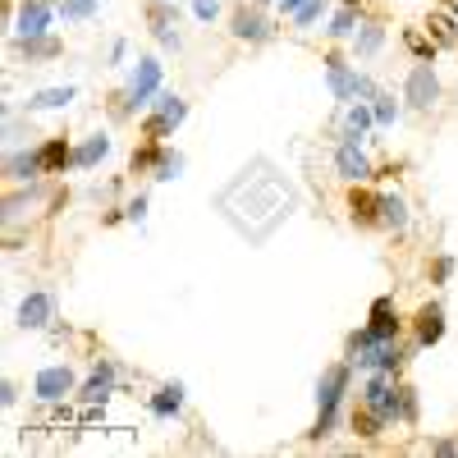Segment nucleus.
<instances>
[{"label":"nucleus","instance_id":"nucleus-1","mask_svg":"<svg viewBox=\"0 0 458 458\" xmlns=\"http://www.w3.org/2000/svg\"><path fill=\"white\" fill-rule=\"evenodd\" d=\"M216 211L234 225L252 248H261V243H271V234L298 211V188L280 174L276 161L252 157L216 193Z\"/></svg>","mask_w":458,"mask_h":458},{"label":"nucleus","instance_id":"nucleus-2","mask_svg":"<svg viewBox=\"0 0 458 458\" xmlns=\"http://www.w3.org/2000/svg\"><path fill=\"white\" fill-rule=\"evenodd\" d=\"M362 408H371L380 422H412V417H417V399H412V390L394 386V376H390V371H371L367 390H362Z\"/></svg>","mask_w":458,"mask_h":458},{"label":"nucleus","instance_id":"nucleus-3","mask_svg":"<svg viewBox=\"0 0 458 458\" xmlns=\"http://www.w3.org/2000/svg\"><path fill=\"white\" fill-rule=\"evenodd\" d=\"M349 380H353V371L344 367V362H335V367H326L321 371V380H317V427H312V440H321V436H330L335 431V422H339V408H344V394H349Z\"/></svg>","mask_w":458,"mask_h":458},{"label":"nucleus","instance_id":"nucleus-4","mask_svg":"<svg viewBox=\"0 0 458 458\" xmlns=\"http://www.w3.org/2000/svg\"><path fill=\"white\" fill-rule=\"evenodd\" d=\"M326 88H330V97H335L339 106H349V101H371V97H376V83L367 79V73H358L349 60H339V55L326 60Z\"/></svg>","mask_w":458,"mask_h":458},{"label":"nucleus","instance_id":"nucleus-5","mask_svg":"<svg viewBox=\"0 0 458 458\" xmlns=\"http://www.w3.org/2000/svg\"><path fill=\"white\" fill-rule=\"evenodd\" d=\"M349 353H353V367H362V371H399L403 367V349H399V339H390V344H376V339H362V330L349 339Z\"/></svg>","mask_w":458,"mask_h":458},{"label":"nucleus","instance_id":"nucleus-6","mask_svg":"<svg viewBox=\"0 0 458 458\" xmlns=\"http://www.w3.org/2000/svg\"><path fill=\"white\" fill-rule=\"evenodd\" d=\"M157 92H161V60H157V55H142V60L133 64V73H129L124 101H129V110H138V106L157 101Z\"/></svg>","mask_w":458,"mask_h":458},{"label":"nucleus","instance_id":"nucleus-7","mask_svg":"<svg viewBox=\"0 0 458 458\" xmlns=\"http://www.w3.org/2000/svg\"><path fill=\"white\" fill-rule=\"evenodd\" d=\"M151 106H157V114L147 120V138H151V142H165V138L188 120V101L174 97V92H157V101H151Z\"/></svg>","mask_w":458,"mask_h":458},{"label":"nucleus","instance_id":"nucleus-8","mask_svg":"<svg viewBox=\"0 0 458 458\" xmlns=\"http://www.w3.org/2000/svg\"><path fill=\"white\" fill-rule=\"evenodd\" d=\"M403 101H408L412 110H431V106L440 101V79H436L431 60H422V64L408 69V79H403Z\"/></svg>","mask_w":458,"mask_h":458},{"label":"nucleus","instance_id":"nucleus-9","mask_svg":"<svg viewBox=\"0 0 458 458\" xmlns=\"http://www.w3.org/2000/svg\"><path fill=\"white\" fill-rule=\"evenodd\" d=\"M55 14H60L55 0H23L19 5V37H47Z\"/></svg>","mask_w":458,"mask_h":458},{"label":"nucleus","instance_id":"nucleus-10","mask_svg":"<svg viewBox=\"0 0 458 458\" xmlns=\"http://www.w3.org/2000/svg\"><path fill=\"white\" fill-rule=\"evenodd\" d=\"M335 170H339V179H349V183H367V179L376 174V170H371V157L362 151V142H339Z\"/></svg>","mask_w":458,"mask_h":458},{"label":"nucleus","instance_id":"nucleus-11","mask_svg":"<svg viewBox=\"0 0 458 458\" xmlns=\"http://www.w3.org/2000/svg\"><path fill=\"white\" fill-rule=\"evenodd\" d=\"M32 394L42 403H60L64 394H73V371L69 367H42L32 376Z\"/></svg>","mask_w":458,"mask_h":458},{"label":"nucleus","instance_id":"nucleus-12","mask_svg":"<svg viewBox=\"0 0 458 458\" xmlns=\"http://www.w3.org/2000/svg\"><path fill=\"white\" fill-rule=\"evenodd\" d=\"M51 321H55V293L32 289V293L19 302V326H23V330H42V326H51Z\"/></svg>","mask_w":458,"mask_h":458},{"label":"nucleus","instance_id":"nucleus-13","mask_svg":"<svg viewBox=\"0 0 458 458\" xmlns=\"http://www.w3.org/2000/svg\"><path fill=\"white\" fill-rule=\"evenodd\" d=\"M362 339H376V344L399 339V312H394V298H376V302H371V321H367Z\"/></svg>","mask_w":458,"mask_h":458},{"label":"nucleus","instance_id":"nucleus-14","mask_svg":"<svg viewBox=\"0 0 458 458\" xmlns=\"http://www.w3.org/2000/svg\"><path fill=\"white\" fill-rule=\"evenodd\" d=\"M229 32H234L239 37V42H271V23H266L261 19V10L252 5H239L234 14H229Z\"/></svg>","mask_w":458,"mask_h":458},{"label":"nucleus","instance_id":"nucleus-15","mask_svg":"<svg viewBox=\"0 0 458 458\" xmlns=\"http://www.w3.org/2000/svg\"><path fill=\"white\" fill-rule=\"evenodd\" d=\"M37 174H47V170H42V157H37V151L10 147V157H5V179H10V183H32Z\"/></svg>","mask_w":458,"mask_h":458},{"label":"nucleus","instance_id":"nucleus-16","mask_svg":"<svg viewBox=\"0 0 458 458\" xmlns=\"http://www.w3.org/2000/svg\"><path fill=\"white\" fill-rule=\"evenodd\" d=\"M362 28V5H358V0H344V5L330 14V37H335V42H353V32Z\"/></svg>","mask_w":458,"mask_h":458},{"label":"nucleus","instance_id":"nucleus-17","mask_svg":"<svg viewBox=\"0 0 458 458\" xmlns=\"http://www.w3.org/2000/svg\"><path fill=\"white\" fill-rule=\"evenodd\" d=\"M371 124H376L371 101H349V106H344V142H362Z\"/></svg>","mask_w":458,"mask_h":458},{"label":"nucleus","instance_id":"nucleus-18","mask_svg":"<svg viewBox=\"0 0 458 458\" xmlns=\"http://www.w3.org/2000/svg\"><path fill=\"white\" fill-rule=\"evenodd\" d=\"M114 376H120V371H114V362H97V371H92L88 386L79 390V399L83 403H106L114 394Z\"/></svg>","mask_w":458,"mask_h":458},{"label":"nucleus","instance_id":"nucleus-19","mask_svg":"<svg viewBox=\"0 0 458 458\" xmlns=\"http://www.w3.org/2000/svg\"><path fill=\"white\" fill-rule=\"evenodd\" d=\"M37 157H42V170L47 174H64L73 165V147L64 138H47L42 147H37Z\"/></svg>","mask_w":458,"mask_h":458},{"label":"nucleus","instance_id":"nucleus-20","mask_svg":"<svg viewBox=\"0 0 458 458\" xmlns=\"http://www.w3.org/2000/svg\"><path fill=\"white\" fill-rule=\"evenodd\" d=\"M380 198H386V193H367V188L358 183L353 193H349V216L358 225H376L380 220Z\"/></svg>","mask_w":458,"mask_h":458},{"label":"nucleus","instance_id":"nucleus-21","mask_svg":"<svg viewBox=\"0 0 458 458\" xmlns=\"http://www.w3.org/2000/svg\"><path fill=\"white\" fill-rule=\"evenodd\" d=\"M110 157V133H92L83 147H73V170H92Z\"/></svg>","mask_w":458,"mask_h":458},{"label":"nucleus","instance_id":"nucleus-22","mask_svg":"<svg viewBox=\"0 0 458 458\" xmlns=\"http://www.w3.org/2000/svg\"><path fill=\"white\" fill-rule=\"evenodd\" d=\"M19 55L28 60V64H42V60H55L60 55V37H19Z\"/></svg>","mask_w":458,"mask_h":458},{"label":"nucleus","instance_id":"nucleus-23","mask_svg":"<svg viewBox=\"0 0 458 458\" xmlns=\"http://www.w3.org/2000/svg\"><path fill=\"white\" fill-rule=\"evenodd\" d=\"M440 339H445V312L431 302V308L417 312V344H422V349H431V344H440Z\"/></svg>","mask_w":458,"mask_h":458},{"label":"nucleus","instance_id":"nucleus-24","mask_svg":"<svg viewBox=\"0 0 458 458\" xmlns=\"http://www.w3.org/2000/svg\"><path fill=\"white\" fill-rule=\"evenodd\" d=\"M73 97H79V88H73V83H64V88H42V92L28 97V110H64Z\"/></svg>","mask_w":458,"mask_h":458},{"label":"nucleus","instance_id":"nucleus-25","mask_svg":"<svg viewBox=\"0 0 458 458\" xmlns=\"http://www.w3.org/2000/svg\"><path fill=\"white\" fill-rule=\"evenodd\" d=\"M380 225L394 229V234H403V229H408V202H403L399 193H386V198H380Z\"/></svg>","mask_w":458,"mask_h":458},{"label":"nucleus","instance_id":"nucleus-26","mask_svg":"<svg viewBox=\"0 0 458 458\" xmlns=\"http://www.w3.org/2000/svg\"><path fill=\"white\" fill-rule=\"evenodd\" d=\"M380 47H386V28H380V23H367V19H362V28L353 32V51H358L362 60H371V55H376Z\"/></svg>","mask_w":458,"mask_h":458},{"label":"nucleus","instance_id":"nucleus-27","mask_svg":"<svg viewBox=\"0 0 458 458\" xmlns=\"http://www.w3.org/2000/svg\"><path fill=\"white\" fill-rule=\"evenodd\" d=\"M179 408H183V386L174 380V386H161L157 394H151V412L157 417H179Z\"/></svg>","mask_w":458,"mask_h":458},{"label":"nucleus","instance_id":"nucleus-28","mask_svg":"<svg viewBox=\"0 0 458 458\" xmlns=\"http://www.w3.org/2000/svg\"><path fill=\"white\" fill-rule=\"evenodd\" d=\"M151 28H157V37H161V47L165 51H179V32H174V14H165L161 5L151 10Z\"/></svg>","mask_w":458,"mask_h":458},{"label":"nucleus","instance_id":"nucleus-29","mask_svg":"<svg viewBox=\"0 0 458 458\" xmlns=\"http://www.w3.org/2000/svg\"><path fill=\"white\" fill-rule=\"evenodd\" d=\"M371 114H376V129H390V124L399 120L394 97H390V92H376V97H371Z\"/></svg>","mask_w":458,"mask_h":458},{"label":"nucleus","instance_id":"nucleus-30","mask_svg":"<svg viewBox=\"0 0 458 458\" xmlns=\"http://www.w3.org/2000/svg\"><path fill=\"white\" fill-rule=\"evenodd\" d=\"M97 5H101V0H60V19L64 23H83V19H92Z\"/></svg>","mask_w":458,"mask_h":458},{"label":"nucleus","instance_id":"nucleus-31","mask_svg":"<svg viewBox=\"0 0 458 458\" xmlns=\"http://www.w3.org/2000/svg\"><path fill=\"white\" fill-rule=\"evenodd\" d=\"M157 179H179V170H183V157L179 151H170V147H161V157H157Z\"/></svg>","mask_w":458,"mask_h":458},{"label":"nucleus","instance_id":"nucleus-32","mask_svg":"<svg viewBox=\"0 0 458 458\" xmlns=\"http://www.w3.org/2000/svg\"><path fill=\"white\" fill-rule=\"evenodd\" d=\"M380 427H386V422H380V417H376L371 408H362V412H353V431H358L362 440H371V436H380Z\"/></svg>","mask_w":458,"mask_h":458},{"label":"nucleus","instance_id":"nucleus-33","mask_svg":"<svg viewBox=\"0 0 458 458\" xmlns=\"http://www.w3.org/2000/svg\"><path fill=\"white\" fill-rule=\"evenodd\" d=\"M321 14H326V0H308V5H298V10L289 14V19H293L298 28H312V23H317Z\"/></svg>","mask_w":458,"mask_h":458},{"label":"nucleus","instance_id":"nucleus-34","mask_svg":"<svg viewBox=\"0 0 458 458\" xmlns=\"http://www.w3.org/2000/svg\"><path fill=\"white\" fill-rule=\"evenodd\" d=\"M193 14H198L202 23H211V19L220 14V0H193Z\"/></svg>","mask_w":458,"mask_h":458},{"label":"nucleus","instance_id":"nucleus-35","mask_svg":"<svg viewBox=\"0 0 458 458\" xmlns=\"http://www.w3.org/2000/svg\"><path fill=\"white\" fill-rule=\"evenodd\" d=\"M403 42H408V47H412L417 55H422V60H431V47L422 42V32H408V37H403Z\"/></svg>","mask_w":458,"mask_h":458},{"label":"nucleus","instance_id":"nucleus-36","mask_svg":"<svg viewBox=\"0 0 458 458\" xmlns=\"http://www.w3.org/2000/svg\"><path fill=\"white\" fill-rule=\"evenodd\" d=\"M124 216H129V220H142V216H147V198L138 193V198H133V202L124 207Z\"/></svg>","mask_w":458,"mask_h":458},{"label":"nucleus","instance_id":"nucleus-37","mask_svg":"<svg viewBox=\"0 0 458 458\" xmlns=\"http://www.w3.org/2000/svg\"><path fill=\"white\" fill-rule=\"evenodd\" d=\"M449 276H454V257H440L436 261V280H449Z\"/></svg>","mask_w":458,"mask_h":458},{"label":"nucleus","instance_id":"nucleus-38","mask_svg":"<svg viewBox=\"0 0 458 458\" xmlns=\"http://www.w3.org/2000/svg\"><path fill=\"white\" fill-rule=\"evenodd\" d=\"M14 399H19V390H14V380H5V386H0V403H5V408H10Z\"/></svg>","mask_w":458,"mask_h":458},{"label":"nucleus","instance_id":"nucleus-39","mask_svg":"<svg viewBox=\"0 0 458 458\" xmlns=\"http://www.w3.org/2000/svg\"><path fill=\"white\" fill-rule=\"evenodd\" d=\"M124 55H129V42H114V47H110V64H120Z\"/></svg>","mask_w":458,"mask_h":458},{"label":"nucleus","instance_id":"nucleus-40","mask_svg":"<svg viewBox=\"0 0 458 458\" xmlns=\"http://www.w3.org/2000/svg\"><path fill=\"white\" fill-rule=\"evenodd\" d=\"M431 449H436V454H458V445H454V440H436Z\"/></svg>","mask_w":458,"mask_h":458},{"label":"nucleus","instance_id":"nucleus-41","mask_svg":"<svg viewBox=\"0 0 458 458\" xmlns=\"http://www.w3.org/2000/svg\"><path fill=\"white\" fill-rule=\"evenodd\" d=\"M298 5H308V0H280V10H284V14H293Z\"/></svg>","mask_w":458,"mask_h":458},{"label":"nucleus","instance_id":"nucleus-42","mask_svg":"<svg viewBox=\"0 0 458 458\" xmlns=\"http://www.w3.org/2000/svg\"><path fill=\"white\" fill-rule=\"evenodd\" d=\"M257 5H276V0H257Z\"/></svg>","mask_w":458,"mask_h":458},{"label":"nucleus","instance_id":"nucleus-43","mask_svg":"<svg viewBox=\"0 0 458 458\" xmlns=\"http://www.w3.org/2000/svg\"><path fill=\"white\" fill-rule=\"evenodd\" d=\"M165 5H170V0H165Z\"/></svg>","mask_w":458,"mask_h":458}]
</instances>
